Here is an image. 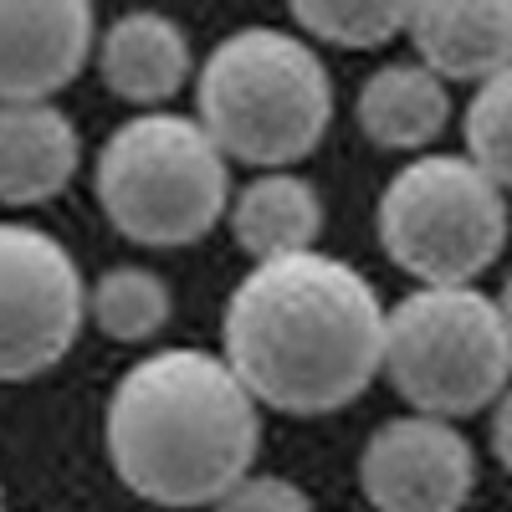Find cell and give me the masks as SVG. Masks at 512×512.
Returning <instances> with one entry per match:
<instances>
[{
  "label": "cell",
  "instance_id": "obj_1",
  "mask_svg": "<svg viewBox=\"0 0 512 512\" xmlns=\"http://www.w3.org/2000/svg\"><path fill=\"white\" fill-rule=\"evenodd\" d=\"M226 364L256 405L333 415L384 364V303L359 267L328 251L256 262L226 297Z\"/></svg>",
  "mask_w": 512,
  "mask_h": 512
},
{
  "label": "cell",
  "instance_id": "obj_2",
  "mask_svg": "<svg viewBox=\"0 0 512 512\" xmlns=\"http://www.w3.org/2000/svg\"><path fill=\"white\" fill-rule=\"evenodd\" d=\"M103 441L118 482L159 507H216L251 477L262 405L210 349H159L108 395Z\"/></svg>",
  "mask_w": 512,
  "mask_h": 512
},
{
  "label": "cell",
  "instance_id": "obj_19",
  "mask_svg": "<svg viewBox=\"0 0 512 512\" xmlns=\"http://www.w3.org/2000/svg\"><path fill=\"white\" fill-rule=\"evenodd\" d=\"M492 451H497V461L512 472V390L497 400V410H492Z\"/></svg>",
  "mask_w": 512,
  "mask_h": 512
},
{
  "label": "cell",
  "instance_id": "obj_5",
  "mask_svg": "<svg viewBox=\"0 0 512 512\" xmlns=\"http://www.w3.org/2000/svg\"><path fill=\"white\" fill-rule=\"evenodd\" d=\"M384 374L415 415L461 420L512 379V328L482 287H415L384 308Z\"/></svg>",
  "mask_w": 512,
  "mask_h": 512
},
{
  "label": "cell",
  "instance_id": "obj_3",
  "mask_svg": "<svg viewBox=\"0 0 512 512\" xmlns=\"http://www.w3.org/2000/svg\"><path fill=\"white\" fill-rule=\"evenodd\" d=\"M195 123L226 164L292 169L333 123V77L303 36L241 26L216 41L195 82Z\"/></svg>",
  "mask_w": 512,
  "mask_h": 512
},
{
  "label": "cell",
  "instance_id": "obj_6",
  "mask_svg": "<svg viewBox=\"0 0 512 512\" xmlns=\"http://www.w3.org/2000/svg\"><path fill=\"white\" fill-rule=\"evenodd\" d=\"M379 246L420 287H472L507 246V200L466 154H420L379 195Z\"/></svg>",
  "mask_w": 512,
  "mask_h": 512
},
{
  "label": "cell",
  "instance_id": "obj_12",
  "mask_svg": "<svg viewBox=\"0 0 512 512\" xmlns=\"http://www.w3.org/2000/svg\"><path fill=\"white\" fill-rule=\"evenodd\" d=\"M98 72L113 98L154 113V103L175 98L185 88L190 36L180 31V21H169L159 11H128L98 36Z\"/></svg>",
  "mask_w": 512,
  "mask_h": 512
},
{
  "label": "cell",
  "instance_id": "obj_14",
  "mask_svg": "<svg viewBox=\"0 0 512 512\" xmlns=\"http://www.w3.org/2000/svg\"><path fill=\"white\" fill-rule=\"evenodd\" d=\"M359 134L379 149L415 154L425 149L451 118V88L420 62H384L364 77L354 98Z\"/></svg>",
  "mask_w": 512,
  "mask_h": 512
},
{
  "label": "cell",
  "instance_id": "obj_16",
  "mask_svg": "<svg viewBox=\"0 0 512 512\" xmlns=\"http://www.w3.org/2000/svg\"><path fill=\"white\" fill-rule=\"evenodd\" d=\"M292 21L303 26V36L328 41V47L374 52L405 31L410 6H400V0H297Z\"/></svg>",
  "mask_w": 512,
  "mask_h": 512
},
{
  "label": "cell",
  "instance_id": "obj_7",
  "mask_svg": "<svg viewBox=\"0 0 512 512\" xmlns=\"http://www.w3.org/2000/svg\"><path fill=\"white\" fill-rule=\"evenodd\" d=\"M88 318V282L41 226L0 221V379H36L67 359Z\"/></svg>",
  "mask_w": 512,
  "mask_h": 512
},
{
  "label": "cell",
  "instance_id": "obj_8",
  "mask_svg": "<svg viewBox=\"0 0 512 512\" xmlns=\"http://www.w3.org/2000/svg\"><path fill=\"white\" fill-rule=\"evenodd\" d=\"M359 487L374 512H461L477 487V456L451 420L410 410L369 436Z\"/></svg>",
  "mask_w": 512,
  "mask_h": 512
},
{
  "label": "cell",
  "instance_id": "obj_4",
  "mask_svg": "<svg viewBox=\"0 0 512 512\" xmlns=\"http://www.w3.org/2000/svg\"><path fill=\"white\" fill-rule=\"evenodd\" d=\"M98 205L123 241L190 246L226 216L231 169L210 134L185 113L123 118L98 149Z\"/></svg>",
  "mask_w": 512,
  "mask_h": 512
},
{
  "label": "cell",
  "instance_id": "obj_20",
  "mask_svg": "<svg viewBox=\"0 0 512 512\" xmlns=\"http://www.w3.org/2000/svg\"><path fill=\"white\" fill-rule=\"evenodd\" d=\"M497 308H502V318H507V328H512V272H507V282H502V292H497Z\"/></svg>",
  "mask_w": 512,
  "mask_h": 512
},
{
  "label": "cell",
  "instance_id": "obj_18",
  "mask_svg": "<svg viewBox=\"0 0 512 512\" xmlns=\"http://www.w3.org/2000/svg\"><path fill=\"white\" fill-rule=\"evenodd\" d=\"M216 512H313L308 492L297 487L292 477H267V472H251L241 477L221 502Z\"/></svg>",
  "mask_w": 512,
  "mask_h": 512
},
{
  "label": "cell",
  "instance_id": "obj_9",
  "mask_svg": "<svg viewBox=\"0 0 512 512\" xmlns=\"http://www.w3.org/2000/svg\"><path fill=\"white\" fill-rule=\"evenodd\" d=\"M93 41L88 0H0V103H52L88 67Z\"/></svg>",
  "mask_w": 512,
  "mask_h": 512
},
{
  "label": "cell",
  "instance_id": "obj_11",
  "mask_svg": "<svg viewBox=\"0 0 512 512\" xmlns=\"http://www.w3.org/2000/svg\"><path fill=\"white\" fill-rule=\"evenodd\" d=\"M77 128L57 103H0V205H41L77 175Z\"/></svg>",
  "mask_w": 512,
  "mask_h": 512
},
{
  "label": "cell",
  "instance_id": "obj_15",
  "mask_svg": "<svg viewBox=\"0 0 512 512\" xmlns=\"http://www.w3.org/2000/svg\"><path fill=\"white\" fill-rule=\"evenodd\" d=\"M169 313L175 297L149 267H108L88 282V318L113 344H144L169 323Z\"/></svg>",
  "mask_w": 512,
  "mask_h": 512
},
{
  "label": "cell",
  "instance_id": "obj_13",
  "mask_svg": "<svg viewBox=\"0 0 512 512\" xmlns=\"http://www.w3.org/2000/svg\"><path fill=\"white\" fill-rule=\"evenodd\" d=\"M231 236L256 262H282L297 251H318L323 231V200L318 185L292 175V169H262L251 185H241L226 205Z\"/></svg>",
  "mask_w": 512,
  "mask_h": 512
},
{
  "label": "cell",
  "instance_id": "obj_17",
  "mask_svg": "<svg viewBox=\"0 0 512 512\" xmlns=\"http://www.w3.org/2000/svg\"><path fill=\"white\" fill-rule=\"evenodd\" d=\"M466 159L507 195L512 190V67L466 103Z\"/></svg>",
  "mask_w": 512,
  "mask_h": 512
},
{
  "label": "cell",
  "instance_id": "obj_10",
  "mask_svg": "<svg viewBox=\"0 0 512 512\" xmlns=\"http://www.w3.org/2000/svg\"><path fill=\"white\" fill-rule=\"evenodd\" d=\"M415 62L451 82H492L512 67V0H420L405 21Z\"/></svg>",
  "mask_w": 512,
  "mask_h": 512
}]
</instances>
